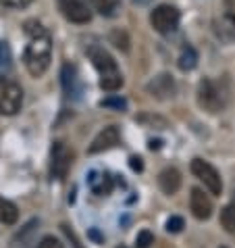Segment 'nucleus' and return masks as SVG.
Listing matches in <instances>:
<instances>
[{
	"label": "nucleus",
	"instance_id": "obj_24",
	"mask_svg": "<svg viewBox=\"0 0 235 248\" xmlns=\"http://www.w3.org/2000/svg\"><path fill=\"white\" fill-rule=\"evenodd\" d=\"M11 63V48L6 42H0V67H6Z\"/></svg>",
	"mask_w": 235,
	"mask_h": 248
},
{
	"label": "nucleus",
	"instance_id": "obj_15",
	"mask_svg": "<svg viewBox=\"0 0 235 248\" xmlns=\"http://www.w3.org/2000/svg\"><path fill=\"white\" fill-rule=\"evenodd\" d=\"M17 219H19L17 206L13 204L11 201H6V198L0 196V221L6 223V225H13Z\"/></svg>",
	"mask_w": 235,
	"mask_h": 248
},
{
	"label": "nucleus",
	"instance_id": "obj_20",
	"mask_svg": "<svg viewBox=\"0 0 235 248\" xmlns=\"http://www.w3.org/2000/svg\"><path fill=\"white\" fill-rule=\"evenodd\" d=\"M150 244H154V236H152V232L144 230V232L137 233V238H135V246L137 248H148Z\"/></svg>",
	"mask_w": 235,
	"mask_h": 248
},
{
	"label": "nucleus",
	"instance_id": "obj_30",
	"mask_svg": "<svg viewBox=\"0 0 235 248\" xmlns=\"http://www.w3.org/2000/svg\"><path fill=\"white\" fill-rule=\"evenodd\" d=\"M135 2H140V4H144V2H148V0H135Z\"/></svg>",
	"mask_w": 235,
	"mask_h": 248
},
{
	"label": "nucleus",
	"instance_id": "obj_11",
	"mask_svg": "<svg viewBox=\"0 0 235 248\" xmlns=\"http://www.w3.org/2000/svg\"><path fill=\"white\" fill-rule=\"evenodd\" d=\"M119 140H121L119 129H117L115 125H108V127H104V129H102V132L92 140V144H89V148H88V153H89V155H98V153H102V150H108V148L117 146V144H119Z\"/></svg>",
	"mask_w": 235,
	"mask_h": 248
},
{
	"label": "nucleus",
	"instance_id": "obj_5",
	"mask_svg": "<svg viewBox=\"0 0 235 248\" xmlns=\"http://www.w3.org/2000/svg\"><path fill=\"white\" fill-rule=\"evenodd\" d=\"M73 163V153L65 142H54L50 150V175L52 180L63 182Z\"/></svg>",
	"mask_w": 235,
	"mask_h": 248
},
{
	"label": "nucleus",
	"instance_id": "obj_1",
	"mask_svg": "<svg viewBox=\"0 0 235 248\" xmlns=\"http://www.w3.org/2000/svg\"><path fill=\"white\" fill-rule=\"evenodd\" d=\"M25 33L29 36V44L25 48V54H23V61H25V67L33 78H40L48 65L52 61V40H50V33L40 23L36 21H27L25 23Z\"/></svg>",
	"mask_w": 235,
	"mask_h": 248
},
{
	"label": "nucleus",
	"instance_id": "obj_6",
	"mask_svg": "<svg viewBox=\"0 0 235 248\" xmlns=\"http://www.w3.org/2000/svg\"><path fill=\"white\" fill-rule=\"evenodd\" d=\"M191 173L196 175L200 182H204V186L208 188L210 194L220 196V192H223V182H220L219 171L214 169L208 161H204V158H193L191 161Z\"/></svg>",
	"mask_w": 235,
	"mask_h": 248
},
{
	"label": "nucleus",
	"instance_id": "obj_13",
	"mask_svg": "<svg viewBox=\"0 0 235 248\" xmlns=\"http://www.w3.org/2000/svg\"><path fill=\"white\" fill-rule=\"evenodd\" d=\"M88 184L94 194H100V196H106L113 190V177L106 171H92L88 175Z\"/></svg>",
	"mask_w": 235,
	"mask_h": 248
},
{
	"label": "nucleus",
	"instance_id": "obj_10",
	"mask_svg": "<svg viewBox=\"0 0 235 248\" xmlns=\"http://www.w3.org/2000/svg\"><path fill=\"white\" fill-rule=\"evenodd\" d=\"M60 81H63V90H65V96L69 100H77L81 92H84V88H81V79L77 75V69L73 65H63L60 69Z\"/></svg>",
	"mask_w": 235,
	"mask_h": 248
},
{
	"label": "nucleus",
	"instance_id": "obj_25",
	"mask_svg": "<svg viewBox=\"0 0 235 248\" xmlns=\"http://www.w3.org/2000/svg\"><path fill=\"white\" fill-rule=\"evenodd\" d=\"M38 248H65V244H63V242H59V240L54 238V236H46L42 242L38 244Z\"/></svg>",
	"mask_w": 235,
	"mask_h": 248
},
{
	"label": "nucleus",
	"instance_id": "obj_9",
	"mask_svg": "<svg viewBox=\"0 0 235 248\" xmlns=\"http://www.w3.org/2000/svg\"><path fill=\"white\" fill-rule=\"evenodd\" d=\"M146 88H148V92L154 96V98H158V100H169V98H173V96H175V92H177L175 79H173L169 73L156 75V78L152 79Z\"/></svg>",
	"mask_w": 235,
	"mask_h": 248
},
{
	"label": "nucleus",
	"instance_id": "obj_29",
	"mask_svg": "<svg viewBox=\"0 0 235 248\" xmlns=\"http://www.w3.org/2000/svg\"><path fill=\"white\" fill-rule=\"evenodd\" d=\"M150 148H152V150H154V148H161V140H156V142L152 140V142H150Z\"/></svg>",
	"mask_w": 235,
	"mask_h": 248
},
{
	"label": "nucleus",
	"instance_id": "obj_7",
	"mask_svg": "<svg viewBox=\"0 0 235 248\" xmlns=\"http://www.w3.org/2000/svg\"><path fill=\"white\" fill-rule=\"evenodd\" d=\"M179 19H181L179 11L175 9V6H171V4H161V6H156V9L150 13V23L158 33L175 31L177 25H179Z\"/></svg>",
	"mask_w": 235,
	"mask_h": 248
},
{
	"label": "nucleus",
	"instance_id": "obj_8",
	"mask_svg": "<svg viewBox=\"0 0 235 248\" xmlns=\"http://www.w3.org/2000/svg\"><path fill=\"white\" fill-rule=\"evenodd\" d=\"M59 9L71 23L84 25L89 23V19H92V13H89L84 0H59Z\"/></svg>",
	"mask_w": 235,
	"mask_h": 248
},
{
	"label": "nucleus",
	"instance_id": "obj_4",
	"mask_svg": "<svg viewBox=\"0 0 235 248\" xmlns=\"http://www.w3.org/2000/svg\"><path fill=\"white\" fill-rule=\"evenodd\" d=\"M198 105L208 113H219L225 108V94L212 79L204 78L198 86Z\"/></svg>",
	"mask_w": 235,
	"mask_h": 248
},
{
	"label": "nucleus",
	"instance_id": "obj_17",
	"mask_svg": "<svg viewBox=\"0 0 235 248\" xmlns=\"http://www.w3.org/2000/svg\"><path fill=\"white\" fill-rule=\"evenodd\" d=\"M89 2L102 17H115L117 11H119L121 0H89Z\"/></svg>",
	"mask_w": 235,
	"mask_h": 248
},
{
	"label": "nucleus",
	"instance_id": "obj_22",
	"mask_svg": "<svg viewBox=\"0 0 235 248\" xmlns=\"http://www.w3.org/2000/svg\"><path fill=\"white\" fill-rule=\"evenodd\" d=\"M185 227V221H183V217H177V215H173L169 217V221H167V232L169 233H179Z\"/></svg>",
	"mask_w": 235,
	"mask_h": 248
},
{
	"label": "nucleus",
	"instance_id": "obj_12",
	"mask_svg": "<svg viewBox=\"0 0 235 248\" xmlns=\"http://www.w3.org/2000/svg\"><path fill=\"white\" fill-rule=\"evenodd\" d=\"M190 209L193 213V217L200 219V221H204V219H208L212 215V201L200 188H191Z\"/></svg>",
	"mask_w": 235,
	"mask_h": 248
},
{
	"label": "nucleus",
	"instance_id": "obj_16",
	"mask_svg": "<svg viewBox=\"0 0 235 248\" xmlns=\"http://www.w3.org/2000/svg\"><path fill=\"white\" fill-rule=\"evenodd\" d=\"M177 65H179L181 71H191V69L198 65V52L193 50L191 46H185L183 50H181V54H179Z\"/></svg>",
	"mask_w": 235,
	"mask_h": 248
},
{
	"label": "nucleus",
	"instance_id": "obj_14",
	"mask_svg": "<svg viewBox=\"0 0 235 248\" xmlns=\"http://www.w3.org/2000/svg\"><path fill=\"white\" fill-rule=\"evenodd\" d=\"M158 186H161V190L164 194H169V196L175 194V192L181 188V173L173 167H167L164 171H161V175H158Z\"/></svg>",
	"mask_w": 235,
	"mask_h": 248
},
{
	"label": "nucleus",
	"instance_id": "obj_21",
	"mask_svg": "<svg viewBox=\"0 0 235 248\" xmlns=\"http://www.w3.org/2000/svg\"><path fill=\"white\" fill-rule=\"evenodd\" d=\"M110 40L115 42V46L119 48V50H129V40H127V36L125 33H121V31H113L110 33Z\"/></svg>",
	"mask_w": 235,
	"mask_h": 248
},
{
	"label": "nucleus",
	"instance_id": "obj_2",
	"mask_svg": "<svg viewBox=\"0 0 235 248\" xmlns=\"http://www.w3.org/2000/svg\"><path fill=\"white\" fill-rule=\"evenodd\" d=\"M89 59L96 67V71L100 75V88L106 92H117L123 86V75L117 67V61L100 46L89 48Z\"/></svg>",
	"mask_w": 235,
	"mask_h": 248
},
{
	"label": "nucleus",
	"instance_id": "obj_26",
	"mask_svg": "<svg viewBox=\"0 0 235 248\" xmlns=\"http://www.w3.org/2000/svg\"><path fill=\"white\" fill-rule=\"evenodd\" d=\"M102 107H113V108H119V111H125L127 102L123 98H108V100H102Z\"/></svg>",
	"mask_w": 235,
	"mask_h": 248
},
{
	"label": "nucleus",
	"instance_id": "obj_3",
	"mask_svg": "<svg viewBox=\"0 0 235 248\" xmlns=\"http://www.w3.org/2000/svg\"><path fill=\"white\" fill-rule=\"evenodd\" d=\"M23 107V90L17 81L0 75V115H17Z\"/></svg>",
	"mask_w": 235,
	"mask_h": 248
},
{
	"label": "nucleus",
	"instance_id": "obj_27",
	"mask_svg": "<svg viewBox=\"0 0 235 248\" xmlns=\"http://www.w3.org/2000/svg\"><path fill=\"white\" fill-rule=\"evenodd\" d=\"M4 6H11V9H25L27 4H31L33 0H0Z\"/></svg>",
	"mask_w": 235,
	"mask_h": 248
},
{
	"label": "nucleus",
	"instance_id": "obj_23",
	"mask_svg": "<svg viewBox=\"0 0 235 248\" xmlns=\"http://www.w3.org/2000/svg\"><path fill=\"white\" fill-rule=\"evenodd\" d=\"M60 230H63V233H65V236L69 238V242L73 244V248H84V246H81V242L77 240V236H75V232H73L69 225H65V223H63V225H60Z\"/></svg>",
	"mask_w": 235,
	"mask_h": 248
},
{
	"label": "nucleus",
	"instance_id": "obj_19",
	"mask_svg": "<svg viewBox=\"0 0 235 248\" xmlns=\"http://www.w3.org/2000/svg\"><path fill=\"white\" fill-rule=\"evenodd\" d=\"M223 6H225V23L229 27L231 36L235 38V0H225Z\"/></svg>",
	"mask_w": 235,
	"mask_h": 248
},
{
	"label": "nucleus",
	"instance_id": "obj_18",
	"mask_svg": "<svg viewBox=\"0 0 235 248\" xmlns=\"http://www.w3.org/2000/svg\"><path fill=\"white\" fill-rule=\"evenodd\" d=\"M220 225L227 233H235V202H229L220 211Z\"/></svg>",
	"mask_w": 235,
	"mask_h": 248
},
{
	"label": "nucleus",
	"instance_id": "obj_28",
	"mask_svg": "<svg viewBox=\"0 0 235 248\" xmlns=\"http://www.w3.org/2000/svg\"><path fill=\"white\" fill-rule=\"evenodd\" d=\"M129 165H131V169H133V171H142L144 169V163H142L140 156H131L129 158Z\"/></svg>",
	"mask_w": 235,
	"mask_h": 248
}]
</instances>
